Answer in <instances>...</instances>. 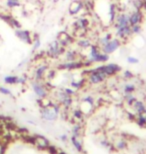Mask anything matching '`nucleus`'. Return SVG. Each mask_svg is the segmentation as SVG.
I'll return each instance as SVG.
<instances>
[{
  "label": "nucleus",
  "instance_id": "6e6d98bb",
  "mask_svg": "<svg viewBox=\"0 0 146 154\" xmlns=\"http://www.w3.org/2000/svg\"><path fill=\"white\" fill-rule=\"evenodd\" d=\"M58 154H66V153H64V152H58Z\"/></svg>",
  "mask_w": 146,
  "mask_h": 154
},
{
  "label": "nucleus",
  "instance_id": "58836bf2",
  "mask_svg": "<svg viewBox=\"0 0 146 154\" xmlns=\"http://www.w3.org/2000/svg\"><path fill=\"white\" fill-rule=\"evenodd\" d=\"M82 102H84V103H86V104H88V105H90V106H93L94 105V98H93L92 96H90V95H88V96H86V97H84L82 99Z\"/></svg>",
  "mask_w": 146,
  "mask_h": 154
},
{
  "label": "nucleus",
  "instance_id": "393cba45",
  "mask_svg": "<svg viewBox=\"0 0 146 154\" xmlns=\"http://www.w3.org/2000/svg\"><path fill=\"white\" fill-rule=\"evenodd\" d=\"M111 39H112V34H111V33H106L104 36L99 37L97 39V45L99 46V47H101V46L106 44L107 42H109Z\"/></svg>",
  "mask_w": 146,
  "mask_h": 154
},
{
  "label": "nucleus",
  "instance_id": "8fccbe9b",
  "mask_svg": "<svg viewBox=\"0 0 146 154\" xmlns=\"http://www.w3.org/2000/svg\"><path fill=\"white\" fill-rule=\"evenodd\" d=\"M26 61H27V59H24V60H22L21 61L20 63H18V65H17V68H20V67H22L24 64L26 63Z\"/></svg>",
  "mask_w": 146,
  "mask_h": 154
},
{
  "label": "nucleus",
  "instance_id": "aec40b11",
  "mask_svg": "<svg viewBox=\"0 0 146 154\" xmlns=\"http://www.w3.org/2000/svg\"><path fill=\"white\" fill-rule=\"evenodd\" d=\"M79 53L75 50H66L64 53L65 61H76L79 60Z\"/></svg>",
  "mask_w": 146,
  "mask_h": 154
},
{
  "label": "nucleus",
  "instance_id": "4d7b16f0",
  "mask_svg": "<svg viewBox=\"0 0 146 154\" xmlns=\"http://www.w3.org/2000/svg\"><path fill=\"white\" fill-rule=\"evenodd\" d=\"M0 107H1V104H0Z\"/></svg>",
  "mask_w": 146,
  "mask_h": 154
},
{
  "label": "nucleus",
  "instance_id": "6e6552de",
  "mask_svg": "<svg viewBox=\"0 0 146 154\" xmlns=\"http://www.w3.org/2000/svg\"><path fill=\"white\" fill-rule=\"evenodd\" d=\"M112 25L115 29L129 25V14L126 13V12H119Z\"/></svg>",
  "mask_w": 146,
  "mask_h": 154
},
{
  "label": "nucleus",
  "instance_id": "49530a36",
  "mask_svg": "<svg viewBox=\"0 0 146 154\" xmlns=\"http://www.w3.org/2000/svg\"><path fill=\"white\" fill-rule=\"evenodd\" d=\"M126 146H127V144H126V142H125L124 140H120L119 142L117 143V148L119 149V150L125 149V148H126Z\"/></svg>",
  "mask_w": 146,
  "mask_h": 154
},
{
  "label": "nucleus",
  "instance_id": "f257e3e1",
  "mask_svg": "<svg viewBox=\"0 0 146 154\" xmlns=\"http://www.w3.org/2000/svg\"><path fill=\"white\" fill-rule=\"evenodd\" d=\"M65 51H66V48L62 47V46L59 44V42L57 40H53V41H51L48 44L46 55L50 58H58V57H60L62 54H64Z\"/></svg>",
  "mask_w": 146,
  "mask_h": 154
},
{
  "label": "nucleus",
  "instance_id": "a211bd4d",
  "mask_svg": "<svg viewBox=\"0 0 146 154\" xmlns=\"http://www.w3.org/2000/svg\"><path fill=\"white\" fill-rule=\"evenodd\" d=\"M109 54H105L102 51H100L96 56L91 60L92 63H105L107 61H109Z\"/></svg>",
  "mask_w": 146,
  "mask_h": 154
},
{
  "label": "nucleus",
  "instance_id": "de8ad7c7",
  "mask_svg": "<svg viewBox=\"0 0 146 154\" xmlns=\"http://www.w3.org/2000/svg\"><path fill=\"white\" fill-rule=\"evenodd\" d=\"M6 151V144L0 140V154H5Z\"/></svg>",
  "mask_w": 146,
  "mask_h": 154
},
{
  "label": "nucleus",
  "instance_id": "20e7f679",
  "mask_svg": "<svg viewBox=\"0 0 146 154\" xmlns=\"http://www.w3.org/2000/svg\"><path fill=\"white\" fill-rule=\"evenodd\" d=\"M31 88H32L34 93H35V95L38 98H42V99H44L48 94L47 88H46L44 83H42L41 81L33 80V81L31 82Z\"/></svg>",
  "mask_w": 146,
  "mask_h": 154
},
{
  "label": "nucleus",
  "instance_id": "423d86ee",
  "mask_svg": "<svg viewBox=\"0 0 146 154\" xmlns=\"http://www.w3.org/2000/svg\"><path fill=\"white\" fill-rule=\"evenodd\" d=\"M57 41L59 42L62 47L64 48H67L68 46L73 44L75 42V37L72 35H70L69 33L66 32V31H60L57 34Z\"/></svg>",
  "mask_w": 146,
  "mask_h": 154
},
{
  "label": "nucleus",
  "instance_id": "9b49d317",
  "mask_svg": "<svg viewBox=\"0 0 146 154\" xmlns=\"http://www.w3.org/2000/svg\"><path fill=\"white\" fill-rule=\"evenodd\" d=\"M144 20V14L142 10H134L129 14V25L141 24Z\"/></svg>",
  "mask_w": 146,
  "mask_h": 154
},
{
  "label": "nucleus",
  "instance_id": "72a5a7b5",
  "mask_svg": "<svg viewBox=\"0 0 146 154\" xmlns=\"http://www.w3.org/2000/svg\"><path fill=\"white\" fill-rule=\"evenodd\" d=\"M142 31V26L141 24H135V25H132L131 26V32H132V35H139Z\"/></svg>",
  "mask_w": 146,
  "mask_h": 154
},
{
  "label": "nucleus",
  "instance_id": "b1692460",
  "mask_svg": "<svg viewBox=\"0 0 146 154\" xmlns=\"http://www.w3.org/2000/svg\"><path fill=\"white\" fill-rule=\"evenodd\" d=\"M5 6L9 9H16L20 8L22 3L20 2V0H5Z\"/></svg>",
  "mask_w": 146,
  "mask_h": 154
},
{
  "label": "nucleus",
  "instance_id": "4468645a",
  "mask_svg": "<svg viewBox=\"0 0 146 154\" xmlns=\"http://www.w3.org/2000/svg\"><path fill=\"white\" fill-rule=\"evenodd\" d=\"M89 24H90V21L88 18L79 17V18H77L76 20L73 21L72 25L74 28H75V31H76V30H87Z\"/></svg>",
  "mask_w": 146,
  "mask_h": 154
},
{
  "label": "nucleus",
  "instance_id": "5701e85b",
  "mask_svg": "<svg viewBox=\"0 0 146 154\" xmlns=\"http://www.w3.org/2000/svg\"><path fill=\"white\" fill-rule=\"evenodd\" d=\"M32 52L37 51L41 46V39H40V36L38 33H34L32 35Z\"/></svg>",
  "mask_w": 146,
  "mask_h": 154
},
{
  "label": "nucleus",
  "instance_id": "4c0bfd02",
  "mask_svg": "<svg viewBox=\"0 0 146 154\" xmlns=\"http://www.w3.org/2000/svg\"><path fill=\"white\" fill-rule=\"evenodd\" d=\"M80 130H81V125L77 123V124L74 125L73 130H72V132H73V136H75L76 138H77V137H79V136H80Z\"/></svg>",
  "mask_w": 146,
  "mask_h": 154
},
{
  "label": "nucleus",
  "instance_id": "ea45409f",
  "mask_svg": "<svg viewBox=\"0 0 146 154\" xmlns=\"http://www.w3.org/2000/svg\"><path fill=\"white\" fill-rule=\"evenodd\" d=\"M0 93L3 95H8V96H11L12 95L10 89H8L7 87H5V86H0Z\"/></svg>",
  "mask_w": 146,
  "mask_h": 154
},
{
  "label": "nucleus",
  "instance_id": "0eeeda50",
  "mask_svg": "<svg viewBox=\"0 0 146 154\" xmlns=\"http://www.w3.org/2000/svg\"><path fill=\"white\" fill-rule=\"evenodd\" d=\"M41 118L46 120V121H54L58 118V114L54 111L53 107L51 106V103L48 106L41 107Z\"/></svg>",
  "mask_w": 146,
  "mask_h": 154
},
{
  "label": "nucleus",
  "instance_id": "2eb2a0df",
  "mask_svg": "<svg viewBox=\"0 0 146 154\" xmlns=\"http://www.w3.org/2000/svg\"><path fill=\"white\" fill-rule=\"evenodd\" d=\"M49 69L47 64H41L34 70V80L37 81H42L46 75V72Z\"/></svg>",
  "mask_w": 146,
  "mask_h": 154
},
{
  "label": "nucleus",
  "instance_id": "cd10ccee",
  "mask_svg": "<svg viewBox=\"0 0 146 154\" xmlns=\"http://www.w3.org/2000/svg\"><path fill=\"white\" fill-rule=\"evenodd\" d=\"M136 90V86L135 84L133 83H127L123 86V92L124 94H130V93H133Z\"/></svg>",
  "mask_w": 146,
  "mask_h": 154
},
{
  "label": "nucleus",
  "instance_id": "f3484780",
  "mask_svg": "<svg viewBox=\"0 0 146 154\" xmlns=\"http://www.w3.org/2000/svg\"><path fill=\"white\" fill-rule=\"evenodd\" d=\"M49 140L41 135H35V145L39 149H46L49 146Z\"/></svg>",
  "mask_w": 146,
  "mask_h": 154
},
{
  "label": "nucleus",
  "instance_id": "2f4dec72",
  "mask_svg": "<svg viewBox=\"0 0 146 154\" xmlns=\"http://www.w3.org/2000/svg\"><path fill=\"white\" fill-rule=\"evenodd\" d=\"M9 26L12 27L13 29H20L21 27H22L21 23L19 22V20L16 19V18H14V17H12L11 22H10V24H9Z\"/></svg>",
  "mask_w": 146,
  "mask_h": 154
},
{
  "label": "nucleus",
  "instance_id": "a878e982",
  "mask_svg": "<svg viewBox=\"0 0 146 154\" xmlns=\"http://www.w3.org/2000/svg\"><path fill=\"white\" fill-rule=\"evenodd\" d=\"M17 80H18V76L17 75H7L3 78V81H4L5 84L8 85H14L17 84Z\"/></svg>",
  "mask_w": 146,
  "mask_h": 154
},
{
  "label": "nucleus",
  "instance_id": "7c9ffc66",
  "mask_svg": "<svg viewBox=\"0 0 146 154\" xmlns=\"http://www.w3.org/2000/svg\"><path fill=\"white\" fill-rule=\"evenodd\" d=\"M132 5L135 10H143V0H132Z\"/></svg>",
  "mask_w": 146,
  "mask_h": 154
},
{
  "label": "nucleus",
  "instance_id": "09e8293b",
  "mask_svg": "<svg viewBox=\"0 0 146 154\" xmlns=\"http://www.w3.org/2000/svg\"><path fill=\"white\" fill-rule=\"evenodd\" d=\"M83 64H84V68H89V67H91L92 66V62L90 61L89 59H87V60H84L83 61Z\"/></svg>",
  "mask_w": 146,
  "mask_h": 154
},
{
  "label": "nucleus",
  "instance_id": "864d4df0",
  "mask_svg": "<svg viewBox=\"0 0 146 154\" xmlns=\"http://www.w3.org/2000/svg\"><path fill=\"white\" fill-rule=\"evenodd\" d=\"M143 4H144L143 9H144V10H146V0H143Z\"/></svg>",
  "mask_w": 146,
  "mask_h": 154
},
{
  "label": "nucleus",
  "instance_id": "a19ab883",
  "mask_svg": "<svg viewBox=\"0 0 146 154\" xmlns=\"http://www.w3.org/2000/svg\"><path fill=\"white\" fill-rule=\"evenodd\" d=\"M123 77L125 79H132L133 77H134V74H133V72L131 70H124L123 71Z\"/></svg>",
  "mask_w": 146,
  "mask_h": 154
},
{
  "label": "nucleus",
  "instance_id": "1a4fd4ad",
  "mask_svg": "<svg viewBox=\"0 0 146 154\" xmlns=\"http://www.w3.org/2000/svg\"><path fill=\"white\" fill-rule=\"evenodd\" d=\"M86 78L90 84H99V83L105 81L108 78V76L104 72H92Z\"/></svg>",
  "mask_w": 146,
  "mask_h": 154
},
{
  "label": "nucleus",
  "instance_id": "3c124183",
  "mask_svg": "<svg viewBox=\"0 0 146 154\" xmlns=\"http://www.w3.org/2000/svg\"><path fill=\"white\" fill-rule=\"evenodd\" d=\"M128 116H129V119H131V120L136 119V116L134 114H132V113H128Z\"/></svg>",
  "mask_w": 146,
  "mask_h": 154
},
{
  "label": "nucleus",
  "instance_id": "473e14b6",
  "mask_svg": "<svg viewBox=\"0 0 146 154\" xmlns=\"http://www.w3.org/2000/svg\"><path fill=\"white\" fill-rule=\"evenodd\" d=\"M136 121L140 127H146V118L142 114H138L136 116Z\"/></svg>",
  "mask_w": 146,
  "mask_h": 154
},
{
  "label": "nucleus",
  "instance_id": "f704fd0d",
  "mask_svg": "<svg viewBox=\"0 0 146 154\" xmlns=\"http://www.w3.org/2000/svg\"><path fill=\"white\" fill-rule=\"evenodd\" d=\"M22 139L27 143L32 144V145H35V136H30V135H28V134H23Z\"/></svg>",
  "mask_w": 146,
  "mask_h": 154
},
{
  "label": "nucleus",
  "instance_id": "7ed1b4c3",
  "mask_svg": "<svg viewBox=\"0 0 146 154\" xmlns=\"http://www.w3.org/2000/svg\"><path fill=\"white\" fill-rule=\"evenodd\" d=\"M122 45V41L119 39V38H112L110 40L109 42H107L106 44L101 46L100 47V50L103 52L105 54H112L114 53L115 51H117L118 49L121 47Z\"/></svg>",
  "mask_w": 146,
  "mask_h": 154
},
{
  "label": "nucleus",
  "instance_id": "c03bdc74",
  "mask_svg": "<svg viewBox=\"0 0 146 154\" xmlns=\"http://www.w3.org/2000/svg\"><path fill=\"white\" fill-rule=\"evenodd\" d=\"M63 91L65 92V93H66L67 95H69V96H74V95L76 94V91L74 90L73 88H64L63 89Z\"/></svg>",
  "mask_w": 146,
  "mask_h": 154
},
{
  "label": "nucleus",
  "instance_id": "f03ea898",
  "mask_svg": "<svg viewBox=\"0 0 146 154\" xmlns=\"http://www.w3.org/2000/svg\"><path fill=\"white\" fill-rule=\"evenodd\" d=\"M82 68H84L83 60L65 61V62L59 63L57 65L58 70H65V71H73V70H79Z\"/></svg>",
  "mask_w": 146,
  "mask_h": 154
},
{
  "label": "nucleus",
  "instance_id": "f8f14e48",
  "mask_svg": "<svg viewBox=\"0 0 146 154\" xmlns=\"http://www.w3.org/2000/svg\"><path fill=\"white\" fill-rule=\"evenodd\" d=\"M83 9H84L83 2L80 1V0H74V1L70 3L69 8H68V13H69L71 16H75V15L80 13Z\"/></svg>",
  "mask_w": 146,
  "mask_h": 154
},
{
  "label": "nucleus",
  "instance_id": "c756f323",
  "mask_svg": "<svg viewBox=\"0 0 146 154\" xmlns=\"http://www.w3.org/2000/svg\"><path fill=\"white\" fill-rule=\"evenodd\" d=\"M71 142H72L74 147H75V148L77 149V151H79V152H82L83 151L82 144L80 143L78 140H77V138L75 136H72V138H71Z\"/></svg>",
  "mask_w": 146,
  "mask_h": 154
},
{
  "label": "nucleus",
  "instance_id": "5fc2aeb1",
  "mask_svg": "<svg viewBox=\"0 0 146 154\" xmlns=\"http://www.w3.org/2000/svg\"><path fill=\"white\" fill-rule=\"evenodd\" d=\"M52 1H53V3H58L60 0H52Z\"/></svg>",
  "mask_w": 146,
  "mask_h": 154
},
{
  "label": "nucleus",
  "instance_id": "4be33fe9",
  "mask_svg": "<svg viewBox=\"0 0 146 154\" xmlns=\"http://www.w3.org/2000/svg\"><path fill=\"white\" fill-rule=\"evenodd\" d=\"M133 109L135 110V112L137 113V114H142L145 110H146V106L145 104L142 102L141 100H136L134 103H133Z\"/></svg>",
  "mask_w": 146,
  "mask_h": 154
},
{
  "label": "nucleus",
  "instance_id": "37998d69",
  "mask_svg": "<svg viewBox=\"0 0 146 154\" xmlns=\"http://www.w3.org/2000/svg\"><path fill=\"white\" fill-rule=\"evenodd\" d=\"M27 80H28V78H27V76H25V75H23V76H18L17 84L24 85V84H26Z\"/></svg>",
  "mask_w": 146,
  "mask_h": 154
},
{
  "label": "nucleus",
  "instance_id": "ddd939ff",
  "mask_svg": "<svg viewBox=\"0 0 146 154\" xmlns=\"http://www.w3.org/2000/svg\"><path fill=\"white\" fill-rule=\"evenodd\" d=\"M122 68L119 64L117 63H107V64H104V69H103V72L106 74L108 77L110 76H114L116 75L117 73H119Z\"/></svg>",
  "mask_w": 146,
  "mask_h": 154
},
{
  "label": "nucleus",
  "instance_id": "79ce46f5",
  "mask_svg": "<svg viewBox=\"0 0 146 154\" xmlns=\"http://www.w3.org/2000/svg\"><path fill=\"white\" fill-rule=\"evenodd\" d=\"M126 61L129 64H138L139 63V59H138V58L134 57V56H127Z\"/></svg>",
  "mask_w": 146,
  "mask_h": 154
},
{
  "label": "nucleus",
  "instance_id": "6ab92c4d",
  "mask_svg": "<svg viewBox=\"0 0 146 154\" xmlns=\"http://www.w3.org/2000/svg\"><path fill=\"white\" fill-rule=\"evenodd\" d=\"M76 44L78 46L79 48L83 49V50H85V49H88L90 48V46H91L92 42L91 40L89 38H86V37H80V39H78L76 41Z\"/></svg>",
  "mask_w": 146,
  "mask_h": 154
},
{
  "label": "nucleus",
  "instance_id": "c9c22d12",
  "mask_svg": "<svg viewBox=\"0 0 146 154\" xmlns=\"http://www.w3.org/2000/svg\"><path fill=\"white\" fill-rule=\"evenodd\" d=\"M73 117L78 120H82L84 117V112L81 109H74L73 110Z\"/></svg>",
  "mask_w": 146,
  "mask_h": 154
},
{
  "label": "nucleus",
  "instance_id": "9d476101",
  "mask_svg": "<svg viewBox=\"0 0 146 154\" xmlns=\"http://www.w3.org/2000/svg\"><path fill=\"white\" fill-rule=\"evenodd\" d=\"M132 32H131V26L127 25V26H123L120 27V28L115 29V36L117 38H119L121 41L123 40H127L131 37Z\"/></svg>",
  "mask_w": 146,
  "mask_h": 154
},
{
  "label": "nucleus",
  "instance_id": "bb28decb",
  "mask_svg": "<svg viewBox=\"0 0 146 154\" xmlns=\"http://www.w3.org/2000/svg\"><path fill=\"white\" fill-rule=\"evenodd\" d=\"M60 103L65 107V108H69V107H71V105L73 104V98H72V96L67 95V96H65L63 99L60 101Z\"/></svg>",
  "mask_w": 146,
  "mask_h": 154
},
{
  "label": "nucleus",
  "instance_id": "13d9d810",
  "mask_svg": "<svg viewBox=\"0 0 146 154\" xmlns=\"http://www.w3.org/2000/svg\"><path fill=\"white\" fill-rule=\"evenodd\" d=\"M63 1H65V0H63Z\"/></svg>",
  "mask_w": 146,
  "mask_h": 154
},
{
  "label": "nucleus",
  "instance_id": "a18cd8bd",
  "mask_svg": "<svg viewBox=\"0 0 146 154\" xmlns=\"http://www.w3.org/2000/svg\"><path fill=\"white\" fill-rule=\"evenodd\" d=\"M48 150V152L50 153V154H58V150H57V148L55 146H53V145H50L49 144V146L46 148Z\"/></svg>",
  "mask_w": 146,
  "mask_h": 154
},
{
  "label": "nucleus",
  "instance_id": "e433bc0d",
  "mask_svg": "<svg viewBox=\"0 0 146 154\" xmlns=\"http://www.w3.org/2000/svg\"><path fill=\"white\" fill-rule=\"evenodd\" d=\"M55 76H56V70L55 69H50V70H47V72H46V75L45 77L47 78L48 80H52L55 78Z\"/></svg>",
  "mask_w": 146,
  "mask_h": 154
},
{
  "label": "nucleus",
  "instance_id": "603ef678",
  "mask_svg": "<svg viewBox=\"0 0 146 154\" xmlns=\"http://www.w3.org/2000/svg\"><path fill=\"white\" fill-rule=\"evenodd\" d=\"M61 139H62V141H66V140H67V135H66V134L62 135V136H61Z\"/></svg>",
  "mask_w": 146,
  "mask_h": 154
},
{
  "label": "nucleus",
  "instance_id": "c85d7f7f",
  "mask_svg": "<svg viewBox=\"0 0 146 154\" xmlns=\"http://www.w3.org/2000/svg\"><path fill=\"white\" fill-rule=\"evenodd\" d=\"M124 99L126 100V102H127V104H128L129 106H132L133 105V103L135 102L136 100V97L133 95V93H130V94H124Z\"/></svg>",
  "mask_w": 146,
  "mask_h": 154
},
{
  "label": "nucleus",
  "instance_id": "39448f33",
  "mask_svg": "<svg viewBox=\"0 0 146 154\" xmlns=\"http://www.w3.org/2000/svg\"><path fill=\"white\" fill-rule=\"evenodd\" d=\"M14 35L25 44L28 45H32V33H31L30 30L27 29H14Z\"/></svg>",
  "mask_w": 146,
  "mask_h": 154
},
{
  "label": "nucleus",
  "instance_id": "dca6fc26",
  "mask_svg": "<svg viewBox=\"0 0 146 154\" xmlns=\"http://www.w3.org/2000/svg\"><path fill=\"white\" fill-rule=\"evenodd\" d=\"M107 15H108V21H109V24H113L114 21H115V18L117 16V14L119 13L118 11V7L115 3H111L108 6V11H107Z\"/></svg>",
  "mask_w": 146,
  "mask_h": 154
},
{
  "label": "nucleus",
  "instance_id": "412c9836",
  "mask_svg": "<svg viewBox=\"0 0 146 154\" xmlns=\"http://www.w3.org/2000/svg\"><path fill=\"white\" fill-rule=\"evenodd\" d=\"M86 81H87V78H86V77H82V78L80 79L79 81L72 80L71 83H70V86H71V88L75 89V90H79V89H81V88L84 87Z\"/></svg>",
  "mask_w": 146,
  "mask_h": 154
}]
</instances>
